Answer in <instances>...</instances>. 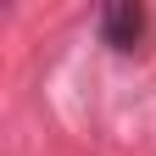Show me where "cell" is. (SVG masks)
I'll list each match as a JSON object with an SVG mask.
<instances>
[{"label":"cell","instance_id":"obj_1","mask_svg":"<svg viewBox=\"0 0 156 156\" xmlns=\"http://www.w3.org/2000/svg\"><path fill=\"white\" fill-rule=\"evenodd\" d=\"M101 39L112 50H140V39H145V6L140 0H106L101 6Z\"/></svg>","mask_w":156,"mask_h":156}]
</instances>
